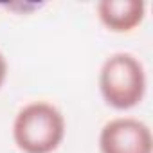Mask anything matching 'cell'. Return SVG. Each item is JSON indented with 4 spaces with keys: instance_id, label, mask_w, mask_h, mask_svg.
Returning a JSON list of instances; mask_svg holds the SVG:
<instances>
[{
    "instance_id": "cell-1",
    "label": "cell",
    "mask_w": 153,
    "mask_h": 153,
    "mask_svg": "<svg viewBox=\"0 0 153 153\" xmlns=\"http://www.w3.org/2000/svg\"><path fill=\"white\" fill-rule=\"evenodd\" d=\"M63 114L47 101L24 105L13 121V140L24 153H52L65 139Z\"/></svg>"
},
{
    "instance_id": "cell-2",
    "label": "cell",
    "mask_w": 153,
    "mask_h": 153,
    "mask_svg": "<svg viewBox=\"0 0 153 153\" xmlns=\"http://www.w3.org/2000/svg\"><path fill=\"white\" fill-rule=\"evenodd\" d=\"M148 78L142 61L130 52L110 54L99 70V92L115 110H131L146 96Z\"/></svg>"
},
{
    "instance_id": "cell-3",
    "label": "cell",
    "mask_w": 153,
    "mask_h": 153,
    "mask_svg": "<svg viewBox=\"0 0 153 153\" xmlns=\"http://www.w3.org/2000/svg\"><path fill=\"white\" fill-rule=\"evenodd\" d=\"M101 153H153L149 126L137 117H114L99 131Z\"/></svg>"
},
{
    "instance_id": "cell-4",
    "label": "cell",
    "mask_w": 153,
    "mask_h": 153,
    "mask_svg": "<svg viewBox=\"0 0 153 153\" xmlns=\"http://www.w3.org/2000/svg\"><path fill=\"white\" fill-rule=\"evenodd\" d=\"M99 22L112 33H131L146 16L142 0H101L96 6Z\"/></svg>"
},
{
    "instance_id": "cell-5",
    "label": "cell",
    "mask_w": 153,
    "mask_h": 153,
    "mask_svg": "<svg viewBox=\"0 0 153 153\" xmlns=\"http://www.w3.org/2000/svg\"><path fill=\"white\" fill-rule=\"evenodd\" d=\"M6 78H7V61H6V56L0 52V88L4 87Z\"/></svg>"
}]
</instances>
